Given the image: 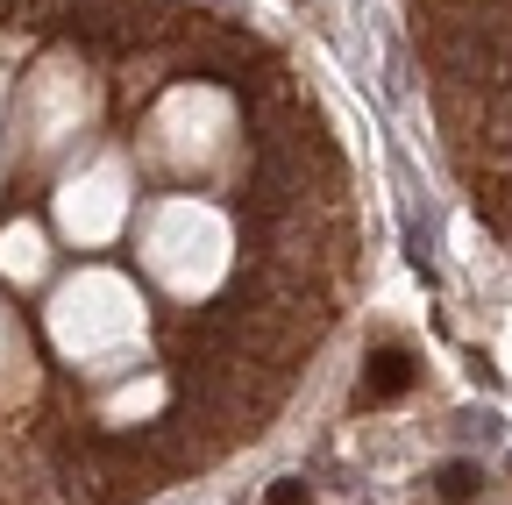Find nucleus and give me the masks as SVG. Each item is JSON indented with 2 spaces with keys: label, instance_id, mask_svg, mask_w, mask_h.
<instances>
[{
  "label": "nucleus",
  "instance_id": "2",
  "mask_svg": "<svg viewBox=\"0 0 512 505\" xmlns=\"http://www.w3.org/2000/svg\"><path fill=\"white\" fill-rule=\"evenodd\" d=\"M413 377H420V363H413L406 349H377L370 370H363V399H370V406H377V399H399Z\"/></svg>",
  "mask_w": 512,
  "mask_h": 505
},
{
  "label": "nucleus",
  "instance_id": "1",
  "mask_svg": "<svg viewBox=\"0 0 512 505\" xmlns=\"http://www.w3.org/2000/svg\"><path fill=\"white\" fill-rule=\"evenodd\" d=\"M242 114H249L256 150H264V143H292V136H306V93H299L278 65H264V72H249V79H242Z\"/></svg>",
  "mask_w": 512,
  "mask_h": 505
},
{
  "label": "nucleus",
  "instance_id": "5",
  "mask_svg": "<svg viewBox=\"0 0 512 505\" xmlns=\"http://www.w3.org/2000/svg\"><path fill=\"white\" fill-rule=\"evenodd\" d=\"M264 505H306V484L299 477H285V484H271V498Z\"/></svg>",
  "mask_w": 512,
  "mask_h": 505
},
{
  "label": "nucleus",
  "instance_id": "4",
  "mask_svg": "<svg viewBox=\"0 0 512 505\" xmlns=\"http://www.w3.org/2000/svg\"><path fill=\"white\" fill-rule=\"evenodd\" d=\"M79 8H86V0H22L15 22H29V29H57V22H72Z\"/></svg>",
  "mask_w": 512,
  "mask_h": 505
},
{
  "label": "nucleus",
  "instance_id": "3",
  "mask_svg": "<svg viewBox=\"0 0 512 505\" xmlns=\"http://www.w3.org/2000/svg\"><path fill=\"white\" fill-rule=\"evenodd\" d=\"M477 484H484V477H477V463H448V470L434 477L441 505H470V498H477Z\"/></svg>",
  "mask_w": 512,
  "mask_h": 505
}]
</instances>
